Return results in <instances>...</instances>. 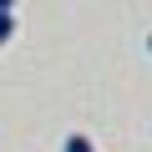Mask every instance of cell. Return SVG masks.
Wrapping results in <instances>:
<instances>
[{
    "instance_id": "6da1fadb",
    "label": "cell",
    "mask_w": 152,
    "mask_h": 152,
    "mask_svg": "<svg viewBox=\"0 0 152 152\" xmlns=\"http://www.w3.org/2000/svg\"><path fill=\"white\" fill-rule=\"evenodd\" d=\"M10 36H15V15H10V10H0V46H5Z\"/></svg>"
},
{
    "instance_id": "277c9868",
    "label": "cell",
    "mask_w": 152,
    "mask_h": 152,
    "mask_svg": "<svg viewBox=\"0 0 152 152\" xmlns=\"http://www.w3.org/2000/svg\"><path fill=\"white\" fill-rule=\"evenodd\" d=\"M147 51H152V36H147Z\"/></svg>"
},
{
    "instance_id": "3957f363",
    "label": "cell",
    "mask_w": 152,
    "mask_h": 152,
    "mask_svg": "<svg viewBox=\"0 0 152 152\" xmlns=\"http://www.w3.org/2000/svg\"><path fill=\"white\" fill-rule=\"evenodd\" d=\"M10 5H15V0H0V10H10Z\"/></svg>"
},
{
    "instance_id": "7a4b0ae2",
    "label": "cell",
    "mask_w": 152,
    "mask_h": 152,
    "mask_svg": "<svg viewBox=\"0 0 152 152\" xmlns=\"http://www.w3.org/2000/svg\"><path fill=\"white\" fill-rule=\"evenodd\" d=\"M66 152H96V147H91L81 132H76V137H66Z\"/></svg>"
}]
</instances>
